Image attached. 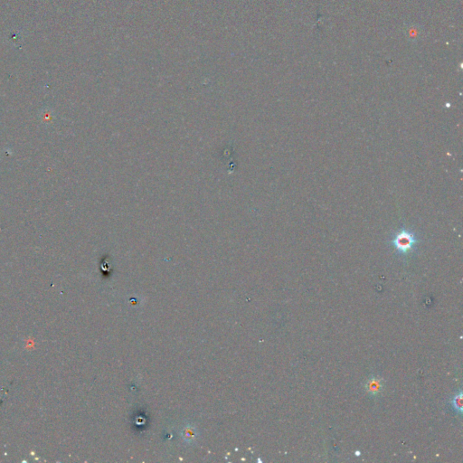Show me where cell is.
Masks as SVG:
<instances>
[{
	"label": "cell",
	"mask_w": 463,
	"mask_h": 463,
	"mask_svg": "<svg viewBox=\"0 0 463 463\" xmlns=\"http://www.w3.org/2000/svg\"><path fill=\"white\" fill-rule=\"evenodd\" d=\"M452 405L459 414L460 415L462 414V393L461 392H459L458 395L454 396V398L452 400Z\"/></svg>",
	"instance_id": "cell-3"
},
{
	"label": "cell",
	"mask_w": 463,
	"mask_h": 463,
	"mask_svg": "<svg viewBox=\"0 0 463 463\" xmlns=\"http://www.w3.org/2000/svg\"><path fill=\"white\" fill-rule=\"evenodd\" d=\"M415 242V237L411 234H408L407 232H402L394 240L395 248L404 254H406L408 251L411 250Z\"/></svg>",
	"instance_id": "cell-1"
},
{
	"label": "cell",
	"mask_w": 463,
	"mask_h": 463,
	"mask_svg": "<svg viewBox=\"0 0 463 463\" xmlns=\"http://www.w3.org/2000/svg\"><path fill=\"white\" fill-rule=\"evenodd\" d=\"M383 388V379L379 377H371L367 384L366 389L372 395H377Z\"/></svg>",
	"instance_id": "cell-2"
}]
</instances>
